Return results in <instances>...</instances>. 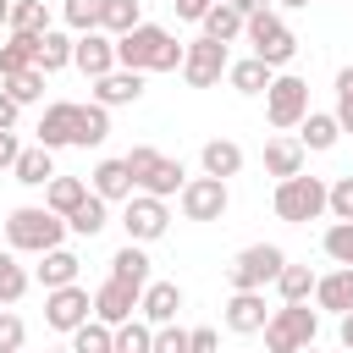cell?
<instances>
[{
	"mask_svg": "<svg viewBox=\"0 0 353 353\" xmlns=\"http://www.w3.org/2000/svg\"><path fill=\"white\" fill-rule=\"evenodd\" d=\"M182 55L188 44L160 22H138L132 33L116 39V66H132V72H182Z\"/></svg>",
	"mask_w": 353,
	"mask_h": 353,
	"instance_id": "6da1fadb",
	"label": "cell"
},
{
	"mask_svg": "<svg viewBox=\"0 0 353 353\" xmlns=\"http://www.w3.org/2000/svg\"><path fill=\"white\" fill-rule=\"evenodd\" d=\"M66 232H72L66 215H55L50 204H17L6 215V248H17V254H50L66 243Z\"/></svg>",
	"mask_w": 353,
	"mask_h": 353,
	"instance_id": "7a4b0ae2",
	"label": "cell"
},
{
	"mask_svg": "<svg viewBox=\"0 0 353 353\" xmlns=\"http://www.w3.org/2000/svg\"><path fill=\"white\" fill-rule=\"evenodd\" d=\"M127 171H132L138 193H154V199H171V193H182V188H188L182 160L160 154L154 143H132V149H127Z\"/></svg>",
	"mask_w": 353,
	"mask_h": 353,
	"instance_id": "3957f363",
	"label": "cell"
},
{
	"mask_svg": "<svg viewBox=\"0 0 353 353\" xmlns=\"http://www.w3.org/2000/svg\"><path fill=\"white\" fill-rule=\"evenodd\" d=\"M243 39H248V55L270 61L276 72H281V66L298 55V39H292V28L281 22V11H276V6L254 11V17H248V28H243Z\"/></svg>",
	"mask_w": 353,
	"mask_h": 353,
	"instance_id": "277c9868",
	"label": "cell"
},
{
	"mask_svg": "<svg viewBox=\"0 0 353 353\" xmlns=\"http://www.w3.org/2000/svg\"><path fill=\"white\" fill-rule=\"evenodd\" d=\"M281 265H287L281 243H248V248L226 265V281H232V292H265V287H276Z\"/></svg>",
	"mask_w": 353,
	"mask_h": 353,
	"instance_id": "5b68a950",
	"label": "cell"
},
{
	"mask_svg": "<svg viewBox=\"0 0 353 353\" xmlns=\"http://www.w3.org/2000/svg\"><path fill=\"white\" fill-rule=\"evenodd\" d=\"M314 336H320V309H309V303H281L265 320V347L270 353H298Z\"/></svg>",
	"mask_w": 353,
	"mask_h": 353,
	"instance_id": "8992f818",
	"label": "cell"
},
{
	"mask_svg": "<svg viewBox=\"0 0 353 353\" xmlns=\"http://www.w3.org/2000/svg\"><path fill=\"white\" fill-rule=\"evenodd\" d=\"M325 193H331V182H320V176H281L276 182V215L281 221H292V226H309V221H320L325 215Z\"/></svg>",
	"mask_w": 353,
	"mask_h": 353,
	"instance_id": "52a82bcc",
	"label": "cell"
},
{
	"mask_svg": "<svg viewBox=\"0 0 353 353\" xmlns=\"http://www.w3.org/2000/svg\"><path fill=\"white\" fill-rule=\"evenodd\" d=\"M303 116H309V83H303L298 72H276L270 88H265V121H270L276 132H287V127H298Z\"/></svg>",
	"mask_w": 353,
	"mask_h": 353,
	"instance_id": "ba28073f",
	"label": "cell"
},
{
	"mask_svg": "<svg viewBox=\"0 0 353 353\" xmlns=\"http://www.w3.org/2000/svg\"><path fill=\"white\" fill-rule=\"evenodd\" d=\"M226 66H232V55H226L221 39H210V33L188 39V55H182V83L188 88H215L226 77Z\"/></svg>",
	"mask_w": 353,
	"mask_h": 353,
	"instance_id": "9c48e42d",
	"label": "cell"
},
{
	"mask_svg": "<svg viewBox=\"0 0 353 353\" xmlns=\"http://www.w3.org/2000/svg\"><path fill=\"white\" fill-rule=\"evenodd\" d=\"M121 232H127V243H160V237L171 232V210H165V199H154V193H132V199L121 204Z\"/></svg>",
	"mask_w": 353,
	"mask_h": 353,
	"instance_id": "30bf717a",
	"label": "cell"
},
{
	"mask_svg": "<svg viewBox=\"0 0 353 353\" xmlns=\"http://www.w3.org/2000/svg\"><path fill=\"white\" fill-rule=\"evenodd\" d=\"M83 320H94V292H88V287L66 281V287H50V292H44V325H50V331L72 336Z\"/></svg>",
	"mask_w": 353,
	"mask_h": 353,
	"instance_id": "8fae6325",
	"label": "cell"
},
{
	"mask_svg": "<svg viewBox=\"0 0 353 353\" xmlns=\"http://www.w3.org/2000/svg\"><path fill=\"white\" fill-rule=\"evenodd\" d=\"M176 204H182V215L188 221H221L226 215V204H232V193H226V182L221 176H188V188L176 193Z\"/></svg>",
	"mask_w": 353,
	"mask_h": 353,
	"instance_id": "7c38bea8",
	"label": "cell"
},
{
	"mask_svg": "<svg viewBox=\"0 0 353 353\" xmlns=\"http://www.w3.org/2000/svg\"><path fill=\"white\" fill-rule=\"evenodd\" d=\"M72 66L94 83V77H105V72H116V39L105 33V28H94V33H77V44H72Z\"/></svg>",
	"mask_w": 353,
	"mask_h": 353,
	"instance_id": "4fadbf2b",
	"label": "cell"
},
{
	"mask_svg": "<svg viewBox=\"0 0 353 353\" xmlns=\"http://www.w3.org/2000/svg\"><path fill=\"white\" fill-rule=\"evenodd\" d=\"M138 298H143V287L105 276V281H99V292H94V320H105V325H121V320H132V314H138Z\"/></svg>",
	"mask_w": 353,
	"mask_h": 353,
	"instance_id": "5bb4252c",
	"label": "cell"
},
{
	"mask_svg": "<svg viewBox=\"0 0 353 353\" xmlns=\"http://www.w3.org/2000/svg\"><path fill=\"white\" fill-rule=\"evenodd\" d=\"M143 77H149V72H132V66H116V72H105V77H94V99H99L105 110H116V105H138V99H143Z\"/></svg>",
	"mask_w": 353,
	"mask_h": 353,
	"instance_id": "9a60e30c",
	"label": "cell"
},
{
	"mask_svg": "<svg viewBox=\"0 0 353 353\" xmlns=\"http://www.w3.org/2000/svg\"><path fill=\"white\" fill-rule=\"evenodd\" d=\"M39 143L44 149H66L77 143V99H50L39 116Z\"/></svg>",
	"mask_w": 353,
	"mask_h": 353,
	"instance_id": "2e32d148",
	"label": "cell"
},
{
	"mask_svg": "<svg viewBox=\"0 0 353 353\" xmlns=\"http://www.w3.org/2000/svg\"><path fill=\"white\" fill-rule=\"evenodd\" d=\"M88 188H94L99 199H110V204H127V199L138 193V182H132V171H127V154L99 160V165H94V176H88Z\"/></svg>",
	"mask_w": 353,
	"mask_h": 353,
	"instance_id": "e0dca14e",
	"label": "cell"
},
{
	"mask_svg": "<svg viewBox=\"0 0 353 353\" xmlns=\"http://www.w3.org/2000/svg\"><path fill=\"white\" fill-rule=\"evenodd\" d=\"M221 320H226V331H237V336H254V331H265V320H270V309H265V292H232Z\"/></svg>",
	"mask_w": 353,
	"mask_h": 353,
	"instance_id": "ac0fdd59",
	"label": "cell"
},
{
	"mask_svg": "<svg viewBox=\"0 0 353 353\" xmlns=\"http://www.w3.org/2000/svg\"><path fill=\"white\" fill-rule=\"evenodd\" d=\"M270 77H276V66H270V61H259V55H243V61H232V66H226L232 94H243V99H259V94L270 88Z\"/></svg>",
	"mask_w": 353,
	"mask_h": 353,
	"instance_id": "d6986e66",
	"label": "cell"
},
{
	"mask_svg": "<svg viewBox=\"0 0 353 353\" xmlns=\"http://www.w3.org/2000/svg\"><path fill=\"white\" fill-rule=\"evenodd\" d=\"M176 309H182V287H176V281H149L143 298H138V314H143L149 325H171Z\"/></svg>",
	"mask_w": 353,
	"mask_h": 353,
	"instance_id": "ffe728a7",
	"label": "cell"
},
{
	"mask_svg": "<svg viewBox=\"0 0 353 353\" xmlns=\"http://www.w3.org/2000/svg\"><path fill=\"white\" fill-rule=\"evenodd\" d=\"M314 309L353 314V265H336L331 276H320V281H314Z\"/></svg>",
	"mask_w": 353,
	"mask_h": 353,
	"instance_id": "44dd1931",
	"label": "cell"
},
{
	"mask_svg": "<svg viewBox=\"0 0 353 353\" xmlns=\"http://www.w3.org/2000/svg\"><path fill=\"white\" fill-rule=\"evenodd\" d=\"M77 270H83V259L61 243V248H50V254H39V265H33V281L50 292V287H66V281H77Z\"/></svg>",
	"mask_w": 353,
	"mask_h": 353,
	"instance_id": "7402d4cb",
	"label": "cell"
},
{
	"mask_svg": "<svg viewBox=\"0 0 353 353\" xmlns=\"http://www.w3.org/2000/svg\"><path fill=\"white\" fill-rule=\"evenodd\" d=\"M336 138H342V121H336V110H309V116L298 121V143H303V149H314V154L336 149Z\"/></svg>",
	"mask_w": 353,
	"mask_h": 353,
	"instance_id": "603a6c76",
	"label": "cell"
},
{
	"mask_svg": "<svg viewBox=\"0 0 353 353\" xmlns=\"http://www.w3.org/2000/svg\"><path fill=\"white\" fill-rule=\"evenodd\" d=\"M303 160H309V149H303L298 138H287V132H276V138L265 143V171H270L276 182H281V176H298Z\"/></svg>",
	"mask_w": 353,
	"mask_h": 353,
	"instance_id": "cb8c5ba5",
	"label": "cell"
},
{
	"mask_svg": "<svg viewBox=\"0 0 353 353\" xmlns=\"http://www.w3.org/2000/svg\"><path fill=\"white\" fill-rule=\"evenodd\" d=\"M199 171L204 176H237L243 171V143H232V138H210L204 149H199Z\"/></svg>",
	"mask_w": 353,
	"mask_h": 353,
	"instance_id": "d4e9b609",
	"label": "cell"
},
{
	"mask_svg": "<svg viewBox=\"0 0 353 353\" xmlns=\"http://www.w3.org/2000/svg\"><path fill=\"white\" fill-rule=\"evenodd\" d=\"M11 176H17L22 188H50V176H55V149L28 143V149L17 154V165H11Z\"/></svg>",
	"mask_w": 353,
	"mask_h": 353,
	"instance_id": "484cf974",
	"label": "cell"
},
{
	"mask_svg": "<svg viewBox=\"0 0 353 353\" xmlns=\"http://www.w3.org/2000/svg\"><path fill=\"white\" fill-rule=\"evenodd\" d=\"M110 276H116V281H132V287H149V281H154V270H149L143 243H121V248L110 254Z\"/></svg>",
	"mask_w": 353,
	"mask_h": 353,
	"instance_id": "4316f807",
	"label": "cell"
},
{
	"mask_svg": "<svg viewBox=\"0 0 353 353\" xmlns=\"http://www.w3.org/2000/svg\"><path fill=\"white\" fill-rule=\"evenodd\" d=\"M66 226H72V237H99L105 226H110V199H99V193H88L72 215H66Z\"/></svg>",
	"mask_w": 353,
	"mask_h": 353,
	"instance_id": "83f0119b",
	"label": "cell"
},
{
	"mask_svg": "<svg viewBox=\"0 0 353 353\" xmlns=\"http://www.w3.org/2000/svg\"><path fill=\"white\" fill-rule=\"evenodd\" d=\"M72 44H77V33H39V50H33V66L39 72H61V66H72Z\"/></svg>",
	"mask_w": 353,
	"mask_h": 353,
	"instance_id": "f1b7e54d",
	"label": "cell"
},
{
	"mask_svg": "<svg viewBox=\"0 0 353 353\" xmlns=\"http://www.w3.org/2000/svg\"><path fill=\"white\" fill-rule=\"evenodd\" d=\"M105 138H110V110L99 99L77 105V149H99Z\"/></svg>",
	"mask_w": 353,
	"mask_h": 353,
	"instance_id": "f546056e",
	"label": "cell"
},
{
	"mask_svg": "<svg viewBox=\"0 0 353 353\" xmlns=\"http://www.w3.org/2000/svg\"><path fill=\"white\" fill-rule=\"evenodd\" d=\"M88 193H94V188H88L83 176H61V171H55V176H50V188H44V204H50L55 215H72Z\"/></svg>",
	"mask_w": 353,
	"mask_h": 353,
	"instance_id": "4dcf8cb0",
	"label": "cell"
},
{
	"mask_svg": "<svg viewBox=\"0 0 353 353\" xmlns=\"http://www.w3.org/2000/svg\"><path fill=\"white\" fill-rule=\"evenodd\" d=\"M199 28H204L210 39H221V44H232V39H243V28H248V17H243L237 6H226V0H215V6H210V17H204Z\"/></svg>",
	"mask_w": 353,
	"mask_h": 353,
	"instance_id": "1f68e13d",
	"label": "cell"
},
{
	"mask_svg": "<svg viewBox=\"0 0 353 353\" xmlns=\"http://www.w3.org/2000/svg\"><path fill=\"white\" fill-rule=\"evenodd\" d=\"M314 281H320V276H314L309 265H292V259H287L281 276H276V292H281V303H309V298H314Z\"/></svg>",
	"mask_w": 353,
	"mask_h": 353,
	"instance_id": "d6a6232c",
	"label": "cell"
},
{
	"mask_svg": "<svg viewBox=\"0 0 353 353\" xmlns=\"http://www.w3.org/2000/svg\"><path fill=\"white\" fill-rule=\"evenodd\" d=\"M138 22H143V0H105V6H99V28H105L110 39L132 33Z\"/></svg>",
	"mask_w": 353,
	"mask_h": 353,
	"instance_id": "836d02e7",
	"label": "cell"
},
{
	"mask_svg": "<svg viewBox=\"0 0 353 353\" xmlns=\"http://www.w3.org/2000/svg\"><path fill=\"white\" fill-rule=\"evenodd\" d=\"M33 50H39V33H11L0 44V77H17L33 66Z\"/></svg>",
	"mask_w": 353,
	"mask_h": 353,
	"instance_id": "e575fe53",
	"label": "cell"
},
{
	"mask_svg": "<svg viewBox=\"0 0 353 353\" xmlns=\"http://www.w3.org/2000/svg\"><path fill=\"white\" fill-rule=\"evenodd\" d=\"M72 353H116V325L83 320V325L72 331Z\"/></svg>",
	"mask_w": 353,
	"mask_h": 353,
	"instance_id": "d590c367",
	"label": "cell"
},
{
	"mask_svg": "<svg viewBox=\"0 0 353 353\" xmlns=\"http://www.w3.org/2000/svg\"><path fill=\"white\" fill-rule=\"evenodd\" d=\"M116 353H154V325H149L143 314L121 320V325H116Z\"/></svg>",
	"mask_w": 353,
	"mask_h": 353,
	"instance_id": "8d00e7d4",
	"label": "cell"
},
{
	"mask_svg": "<svg viewBox=\"0 0 353 353\" xmlns=\"http://www.w3.org/2000/svg\"><path fill=\"white\" fill-rule=\"evenodd\" d=\"M44 77H50V72L28 66V72H17V77H0V88H6L17 105H39V99H44Z\"/></svg>",
	"mask_w": 353,
	"mask_h": 353,
	"instance_id": "74e56055",
	"label": "cell"
},
{
	"mask_svg": "<svg viewBox=\"0 0 353 353\" xmlns=\"http://www.w3.org/2000/svg\"><path fill=\"white\" fill-rule=\"evenodd\" d=\"M28 270L17 265V248H0V303H17L22 292H28Z\"/></svg>",
	"mask_w": 353,
	"mask_h": 353,
	"instance_id": "f35d334b",
	"label": "cell"
},
{
	"mask_svg": "<svg viewBox=\"0 0 353 353\" xmlns=\"http://www.w3.org/2000/svg\"><path fill=\"white\" fill-rule=\"evenodd\" d=\"M11 33H50V6L44 0H17L11 6Z\"/></svg>",
	"mask_w": 353,
	"mask_h": 353,
	"instance_id": "ab89813d",
	"label": "cell"
},
{
	"mask_svg": "<svg viewBox=\"0 0 353 353\" xmlns=\"http://www.w3.org/2000/svg\"><path fill=\"white\" fill-rule=\"evenodd\" d=\"M320 248H325L331 265H353V221H331L325 237H320Z\"/></svg>",
	"mask_w": 353,
	"mask_h": 353,
	"instance_id": "60d3db41",
	"label": "cell"
},
{
	"mask_svg": "<svg viewBox=\"0 0 353 353\" xmlns=\"http://www.w3.org/2000/svg\"><path fill=\"white\" fill-rule=\"evenodd\" d=\"M99 6H105V0H61V22H66L72 33H94V28H99Z\"/></svg>",
	"mask_w": 353,
	"mask_h": 353,
	"instance_id": "b9f144b4",
	"label": "cell"
},
{
	"mask_svg": "<svg viewBox=\"0 0 353 353\" xmlns=\"http://www.w3.org/2000/svg\"><path fill=\"white\" fill-rule=\"evenodd\" d=\"M22 342H28V325H22V314H11V303L0 309V353H22Z\"/></svg>",
	"mask_w": 353,
	"mask_h": 353,
	"instance_id": "7bdbcfd3",
	"label": "cell"
},
{
	"mask_svg": "<svg viewBox=\"0 0 353 353\" xmlns=\"http://www.w3.org/2000/svg\"><path fill=\"white\" fill-rule=\"evenodd\" d=\"M193 347V331H182L176 320L171 325H154V353H188Z\"/></svg>",
	"mask_w": 353,
	"mask_h": 353,
	"instance_id": "ee69618b",
	"label": "cell"
},
{
	"mask_svg": "<svg viewBox=\"0 0 353 353\" xmlns=\"http://www.w3.org/2000/svg\"><path fill=\"white\" fill-rule=\"evenodd\" d=\"M325 210H331L336 221H353V176H336V182H331V193H325Z\"/></svg>",
	"mask_w": 353,
	"mask_h": 353,
	"instance_id": "f6af8a7d",
	"label": "cell"
},
{
	"mask_svg": "<svg viewBox=\"0 0 353 353\" xmlns=\"http://www.w3.org/2000/svg\"><path fill=\"white\" fill-rule=\"evenodd\" d=\"M171 6H176V17H182V22H204L215 0H171Z\"/></svg>",
	"mask_w": 353,
	"mask_h": 353,
	"instance_id": "bcb514c9",
	"label": "cell"
},
{
	"mask_svg": "<svg viewBox=\"0 0 353 353\" xmlns=\"http://www.w3.org/2000/svg\"><path fill=\"white\" fill-rule=\"evenodd\" d=\"M17 116H22V105H17V99L0 88V132H17Z\"/></svg>",
	"mask_w": 353,
	"mask_h": 353,
	"instance_id": "7dc6e473",
	"label": "cell"
},
{
	"mask_svg": "<svg viewBox=\"0 0 353 353\" xmlns=\"http://www.w3.org/2000/svg\"><path fill=\"white\" fill-rule=\"evenodd\" d=\"M188 353H221V336H215L210 325H199V331H193V347H188Z\"/></svg>",
	"mask_w": 353,
	"mask_h": 353,
	"instance_id": "c3c4849f",
	"label": "cell"
},
{
	"mask_svg": "<svg viewBox=\"0 0 353 353\" xmlns=\"http://www.w3.org/2000/svg\"><path fill=\"white\" fill-rule=\"evenodd\" d=\"M17 154H22L17 132H0V171H11V165H17Z\"/></svg>",
	"mask_w": 353,
	"mask_h": 353,
	"instance_id": "681fc988",
	"label": "cell"
},
{
	"mask_svg": "<svg viewBox=\"0 0 353 353\" xmlns=\"http://www.w3.org/2000/svg\"><path fill=\"white\" fill-rule=\"evenodd\" d=\"M336 99H353V66L336 72Z\"/></svg>",
	"mask_w": 353,
	"mask_h": 353,
	"instance_id": "f907efd6",
	"label": "cell"
},
{
	"mask_svg": "<svg viewBox=\"0 0 353 353\" xmlns=\"http://www.w3.org/2000/svg\"><path fill=\"white\" fill-rule=\"evenodd\" d=\"M336 121H342V132H353V99H336Z\"/></svg>",
	"mask_w": 353,
	"mask_h": 353,
	"instance_id": "816d5d0a",
	"label": "cell"
},
{
	"mask_svg": "<svg viewBox=\"0 0 353 353\" xmlns=\"http://www.w3.org/2000/svg\"><path fill=\"white\" fill-rule=\"evenodd\" d=\"M226 6H237V11H243V17H254V11H265V6H270V0H226Z\"/></svg>",
	"mask_w": 353,
	"mask_h": 353,
	"instance_id": "f5cc1de1",
	"label": "cell"
},
{
	"mask_svg": "<svg viewBox=\"0 0 353 353\" xmlns=\"http://www.w3.org/2000/svg\"><path fill=\"white\" fill-rule=\"evenodd\" d=\"M336 336H342V347H353V314H342V331Z\"/></svg>",
	"mask_w": 353,
	"mask_h": 353,
	"instance_id": "db71d44e",
	"label": "cell"
},
{
	"mask_svg": "<svg viewBox=\"0 0 353 353\" xmlns=\"http://www.w3.org/2000/svg\"><path fill=\"white\" fill-rule=\"evenodd\" d=\"M270 6H276V11H303L309 0H270Z\"/></svg>",
	"mask_w": 353,
	"mask_h": 353,
	"instance_id": "11a10c76",
	"label": "cell"
},
{
	"mask_svg": "<svg viewBox=\"0 0 353 353\" xmlns=\"http://www.w3.org/2000/svg\"><path fill=\"white\" fill-rule=\"evenodd\" d=\"M11 6H17V0H0V28H11Z\"/></svg>",
	"mask_w": 353,
	"mask_h": 353,
	"instance_id": "9f6ffc18",
	"label": "cell"
},
{
	"mask_svg": "<svg viewBox=\"0 0 353 353\" xmlns=\"http://www.w3.org/2000/svg\"><path fill=\"white\" fill-rule=\"evenodd\" d=\"M44 353H72V342H66V347H44Z\"/></svg>",
	"mask_w": 353,
	"mask_h": 353,
	"instance_id": "6f0895ef",
	"label": "cell"
},
{
	"mask_svg": "<svg viewBox=\"0 0 353 353\" xmlns=\"http://www.w3.org/2000/svg\"><path fill=\"white\" fill-rule=\"evenodd\" d=\"M298 353H320V347H314V342H309V347H298Z\"/></svg>",
	"mask_w": 353,
	"mask_h": 353,
	"instance_id": "680465c9",
	"label": "cell"
},
{
	"mask_svg": "<svg viewBox=\"0 0 353 353\" xmlns=\"http://www.w3.org/2000/svg\"><path fill=\"white\" fill-rule=\"evenodd\" d=\"M342 353H353V347H342Z\"/></svg>",
	"mask_w": 353,
	"mask_h": 353,
	"instance_id": "91938a15",
	"label": "cell"
},
{
	"mask_svg": "<svg viewBox=\"0 0 353 353\" xmlns=\"http://www.w3.org/2000/svg\"><path fill=\"white\" fill-rule=\"evenodd\" d=\"M265 353H270V347H265Z\"/></svg>",
	"mask_w": 353,
	"mask_h": 353,
	"instance_id": "94428289",
	"label": "cell"
}]
</instances>
